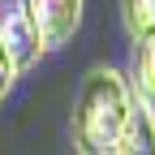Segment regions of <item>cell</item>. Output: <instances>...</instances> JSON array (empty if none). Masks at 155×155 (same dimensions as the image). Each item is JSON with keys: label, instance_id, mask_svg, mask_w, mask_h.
Returning <instances> with one entry per match:
<instances>
[{"label": "cell", "instance_id": "obj_3", "mask_svg": "<svg viewBox=\"0 0 155 155\" xmlns=\"http://www.w3.org/2000/svg\"><path fill=\"white\" fill-rule=\"evenodd\" d=\"M39 30H43L48 48H65L78 35V22H82V0H30Z\"/></svg>", "mask_w": 155, "mask_h": 155}, {"label": "cell", "instance_id": "obj_5", "mask_svg": "<svg viewBox=\"0 0 155 155\" xmlns=\"http://www.w3.org/2000/svg\"><path fill=\"white\" fill-rule=\"evenodd\" d=\"M138 151H155V108L142 104V99H134L129 108V121L121 125V134H116V142H112V155H138Z\"/></svg>", "mask_w": 155, "mask_h": 155}, {"label": "cell", "instance_id": "obj_7", "mask_svg": "<svg viewBox=\"0 0 155 155\" xmlns=\"http://www.w3.org/2000/svg\"><path fill=\"white\" fill-rule=\"evenodd\" d=\"M13 78H17V69H13V61H9L5 43H0V104H5V95H9V86H13Z\"/></svg>", "mask_w": 155, "mask_h": 155}, {"label": "cell", "instance_id": "obj_4", "mask_svg": "<svg viewBox=\"0 0 155 155\" xmlns=\"http://www.w3.org/2000/svg\"><path fill=\"white\" fill-rule=\"evenodd\" d=\"M129 86L142 104L155 108V26L134 35V52H129Z\"/></svg>", "mask_w": 155, "mask_h": 155}, {"label": "cell", "instance_id": "obj_2", "mask_svg": "<svg viewBox=\"0 0 155 155\" xmlns=\"http://www.w3.org/2000/svg\"><path fill=\"white\" fill-rule=\"evenodd\" d=\"M0 43H5L17 73H26L43 61L48 43H43V30H39L30 0H0Z\"/></svg>", "mask_w": 155, "mask_h": 155}, {"label": "cell", "instance_id": "obj_1", "mask_svg": "<svg viewBox=\"0 0 155 155\" xmlns=\"http://www.w3.org/2000/svg\"><path fill=\"white\" fill-rule=\"evenodd\" d=\"M134 99L138 95H134L125 73H116L108 65L91 69L73 99V147L82 155H108L121 125L129 121Z\"/></svg>", "mask_w": 155, "mask_h": 155}, {"label": "cell", "instance_id": "obj_6", "mask_svg": "<svg viewBox=\"0 0 155 155\" xmlns=\"http://www.w3.org/2000/svg\"><path fill=\"white\" fill-rule=\"evenodd\" d=\"M121 17H125V30L129 35L155 26V0H121Z\"/></svg>", "mask_w": 155, "mask_h": 155}]
</instances>
